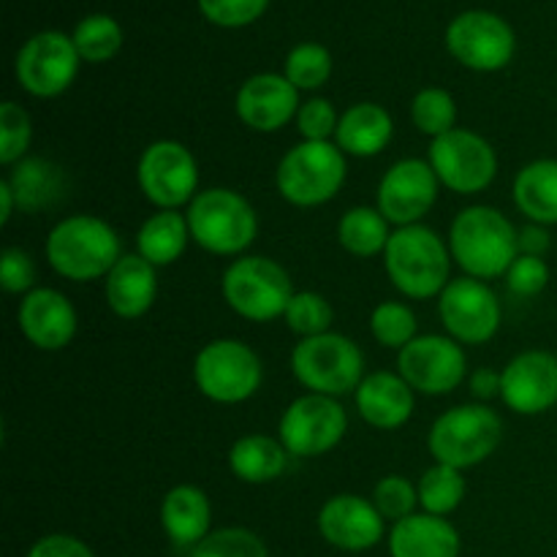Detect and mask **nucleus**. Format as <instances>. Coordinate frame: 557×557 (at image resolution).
Listing matches in <instances>:
<instances>
[{
	"label": "nucleus",
	"mask_w": 557,
	"mask_h": 557,
	"mask_svg": "<svg viewBox=\"0 0 557 557\" xmlns=\"http://www.w3.org/2000/svg\"><path fill=\"white\" fill-rule=\"evenodd\" d=\"M449 250L468 277L493 281L520 256V228L495 207H468L451 221Z\"/></svg>",
	"instance_id": "obj_1"
},
{
	"label": "nucleus",
	"mask_w": 557,
	"mask_h": 557,
	"mask_svg": "<svg viewBox=\"0 0 557 557\" xmlns=\"http://www.w3.org/2000/svg\"><path fill=\"white\" fill-rule=\"evenodd\" d=\"M47 261L60 277L74 283L98 281L123 259L120 237L96 215L63 218L47 237Z\"/></svg>",
	"instance_id": "obj_2"
},
{
	"label": "nucleus",
	"mask_w": 557,
	"mask_h": 557,
	"mask_svg": "<svg viewBox=\"0 0 557 557\" xmlns=\"http://www.w3.org/2000/svg\"><path fill=\"white\" fill-rule=\"evenodd\" d=\"M384 267L397 292L408 299H433L449 286L451 250L433 228L413 223L392 232Z\"/></svg>",
	"instance_id": "obj_3"
},
{
	"label": "nucleus",
	"mask_w": 557,
	"mask_h": 557,
	"mask_svg": "<svg viewBox=\"0 0 557 557\" xmlns=\"http://www.w3.org/2000/svg\"><path fill=\"white\" fill-rule=\"evenodd\" d=\"M190 239L212 256H239L253 245L259 218L250 201L232 188H210L188 205Z\"/></svg>",
	"instance_id": "obj_4"
},
{
	"label": "nucleus",
	"mask_w": 557,
	"mask_h": 557,
	"mask_svg": "<svg viewBox=\"0 0 557 557\" xmlns=\"http://www.w3.org/2000/svg\"><path fill=\"white\" fill-rule=\"evenodd\" d=\"M504 438V422L484 403H468L441 413L428 433V449L435 462L466 471L487 460Z\"/></svg>",
	"instance_id": "obj_5"
},
{
	"label": "nucleus",
	"mask_w": 557,
	"mask_h": 557,
	"mask_svg": "<svg viewBox=\"0 0 557 557\" xmlns=\"http://www.w3.org/2000/svg\"><path fill=\"white\" fill-rule=\"evenodd\" d=\"M346 183V152L332 141H299L281 158L277 194L294 207H321Z\"/></svg>",
	"instance_id": "obj_6"
},
{
	"label": "nucleus",
	"mask_w": 557,
	"mask_h": 557,
	"mask_svg": "<svg viewBox=\"0 0 557 557\" xmlns=\"http://www.w3.org/2000/svg\"><path fill=\"white\" fill-rule=\"evenodd\" d=\"M292 370L305 389L337 400L359 389L364 381V357L351 337L326 332L294 346Z\"/></svg>",
	"instance_id": "obj_7"
},
{
	"label": "nucleus",
	"mask_w": 557,
	"mask_h": 557,
	"mask_svg": "<svg viewBox=\"0 0 557 557\" xmlns=\"http://www.w3.org/2000/svg\"><path fill=\"white\" fill-rule=\"evenodd\" d=\"M221 292L234 313L259 324L286 315L294 297L288 272L267 256H239L232 261L223 272Z\"/></svg>",
	"instance_id": "obj_8"
},
{
	"label": "nucleus",
	"mask_w": 557,
	"mask_h": 557,
	"mask_svg": "<svg viewBox=\"0 0 557 557\" xmlns=\"http://www.w3.org/2000/svg\"><path fill=\"white\" fill-rule=\"evenodd\" d=\"M264 368L259 354L243 341L221 337L196 354L194 381L201 395L221 406H237L259 392Z\"/></svg>",
	"instance_id": "obj_9"
},
{
	"label": "nucleus",
	"mask_w": 557,
	"mask_h": 557,
	"mask_svg": "<svg viewBox=\"0 0 557 557\" xmlns=\"http://www.w3.org/2000/svg\"><path fill=\"white\" fill-rule=\"evenodd\" d=\"M428 161L441 185L462 196L490 188L498 174V156L484 136L455 128L430 141Z\"/></svg>",
	"instance_id": "obj_10"
},
{
	"label": "nucleus",
	"mask_w": 557,
	"mask_h": 557,
	"mask_svg": "<svg viewBox=\"0 0 557 557\" xmlns=\"http://www.w3.org/2000/svg\"><path fill=\"white\" fill-rule=\"evenodd\" d=\"M136 180L150 205L158 210H177L199 194V163L194 152L174 139L152 141L145 147L136 166Z\"/></svg>",
	"instance_id": "obj_11"
},
{
	"label": "nucleus",
	"mask_w": 557,
	"mask_h": 557,
	"mask_svg": "<svg viewBox=\"0 0 557 557\" xmlns=\"http://www.w3.org/2000/svg\"><path fill=\"white\" fill-rule=\"evenodd\" d=\"M348 430V417L335 397L308 395L297 397L283 411L277 435L292 457H321L335 449Z\"/></svg>",
	"instance_id": "obj_12"
},
{
	"label": "nucleus",
	"mask_w": 557,
	"mask_h": 557,
	"mask_svg": "<svg viewBox=\"0 0 557 557\" xmlns=\"http://www.w3.org/2000/svg\"><path fill=\"white\" fill-rule=\"evenodd\" d=\"M438 313L449 337L466 346L493 341L500 326V302L493 288L476 277H457L438 297Z\"/></svg>",
	"instance_id": "obj_13"
},
{
	"label": "nucleus",
	"mask_w": 557,
	"mask_h": 557,
	"mask_svg": "<svg viewBox=\"0 0 557 557\" xmlns=\"http://www.w3.org/2000/svg\"><path fill=\"white\" fill-rule=\"evenodd\" d=\"M400 375L413 392L422 395H449L466 379L468 359L455 337L419 335L397 357Z\"/></svg>",
	"instance_id": "obj_14"
},
{
	"label": "nucleus",
	"mask_w": 557,
	"mask_h": 557,
	"mask_svg": "<svg viewBox=\"0 0 557 557\" xmlns=\"http://www.w3.org/2000/svg\"><path fill=\"white\" fill-rule=\"evenodd\" d=\"M74 38L58 30L33 36L16 54V82L36 98H54L71 87L79 71Z\"/></svg>",
	"instance_id": "obj_15"
},
{
	"label": "nucleus",
	"mask_w": 557,
	"mask_h": 557,
	"mask_svg": "<svg viewBox=\"0 0 557 557\" xmlns=\"http://www.w3.org/2000/svg\"><path fill=\"white\" fill-rule=\"evenodd\" d=\"M438 177L430 161L403 158L392 163L379 183V212L392 226H413L438 201Z\"/></svg>",
	"instance_id": "obj_16"
},
{
	"label": "nucleus",
	"mask_w": 557,
	"mask_h": 557,
	"mask_svg": "<svg viewBox=\"0 0 557 557\" xmlns=\"http://www.w3.org/2000/svg\"><path fill=\"white\" fill-rule=\"evenodd\" d=\"M446 47L466 69L500 71L515 58V33L490 11H466L446 30Z\"/></svg>",
	"instance_id": "obj_17"
},
{
	"label": "nucleus",
	"mask_w": 557,
	"mask_h": 557,
	"mask_svg": "<svg viewBox=\"0 0 557 557\" xmlns=\"http://www.w3.org/2000/svg\"><path fill=\"white\" fill-rule=\"evenodd\" d=\"M500 397L522 417H536L557 406V357L549 351H525L504 368Z\"/></svg>",
	"instance_id": "obj_18"
},
{
	"label": "nucleus",
	"mask_w": 557,
	"mask_h": 557,
	"mask_svg": "<svg viewBox=\"0 0 557 557\" xmlns=\"http://www.w3.org/2000/svg\"><path fill=\"white\" fill-rule=\"evenodd\" d=\"M16 321H20L22 335L38 351L65 348L74 341L76 326H79L74 305L58 288H33L30 294H25L16 310Z\"/></svg>",
	"instance_id": "obj_19"
},
{
	"label": "nucleus",
	"mask_w": 557,
	"mask_h": 557,
	"mask_svg": "<svg viewBox=\"0 0 557 557\" xmlns=\"http://www.w3.org/2000/svg\"><path fill=\"white\" fill-rule=\"evenodd\" d=\"M319 531L332 547L362 553L384 539V517L362 495H335L321 506Z\"/></svg>",
	"instance_id": "obj_20"
},
{
	"label": "nucleus",
	"mask_w": 557,
	"mask_h": 557,
	"mask_svg": "<svg viewBox=\"0 0 557 557\" xmlns=\"http://www.w3.org/2000/svg\"><path fill=\"white\" fill-rule=\"evenodd\" d=\"M237 117L259 134H275L288 120H297L299 90L281 74H256L239 87Z\"/></svg>",
	"instance_id": "obj_21"
},
{
	"label": "nucleus",
	"mask_w": 557,
	"mask_h": 557,
	"mask_svg": "<svg viewBox=\"0 0 557 557\" xmlns=\"http://www.w3.org/2000/svg\"><path fill=\"white\" fill-rule=\"evenodd\" d=\"M357 411L370 428L375 430H400L413 417V389L400 373L379 370L364 375L359 389L354 392Z\"/></svg>",
	"instance_id": "obj_22"
},
{
	"label": "nucleus",
	"mask_w": 557,
	"mask_h": 557,
	"mask_svg": "<svg viewBox=\"0 0 557 557\" xmlns=\"http://www.w3.org/2000/svg\"><path fill=\"white\" fill-rule=\"evenodd\" d=\"M103 297L109 310L120 319H141L158 297L156 267L139 253L123 256L103 277Z\"/></svg>",
	"instance_id": "obj_23"
},
{
	"label": "nucleus",
	"mask_w": 557,
	"mask_h": 557,
	"mask_svg": "<svg viewBox=\"0 0 557 557\" xmlns=\"http://www.w3.org/2000/svg\"><path fill=\"white\" fill-rule=\"evenodd\" d=\"M392 557H457L460 533L449 520L435 515H411L395 522L389 536Z\"/></svg>",
	"instance_id": "obj_24"
},
{
	"label": "nucleus",
	"mask_w": 557,
	"mask_h": 557,
	"mask_svg": "<svg viewBox=\"0 0 557 557\" xmlns=\"http://www.w3.org/2000/svg\"><path fill=\"white\" fill-rule=\"evenodd\" d=\"M212 506L205 490L194 484H177L163 495L161 525L169 542L177 547H196L210 536Z\"/></svg>",
	"instance_id": "obj_25"
},
{
	"label": "nucleus",
	"mask_w": 557,
	"mask_h": 557,
	"mask_svg": "<svg viewBox=\"0 0 557 557\" xmlns=\"http://www.w3.org/2000/svg\"><path fill=\"white\" fill-rule=\"evenodd\" d=\"M392 136H395V123L392 114L386 112L381 103H354L351 109L341 114L337 123L335 145L341 147L346 156L354 158H373L389 147Z\"/></svg>",
	"instance_id": "obj_26"
},
{
	"label": "nucleus",
	"mask_w": 557,
	"mask_h": 557,
	"mask_svg": "<svg viewBox=\"0 0 557 557\" xmlns=\"http://www.w3.org/2000/svg\"><path fill=\"white\" fill-rule=\"evenodd\" d=\"M515 205L522 215L539 226H555L557 223V161L542 158L520 169L515 177Z\"/></svg>",
	"instance_id": "obj_27"
},
{
	"label": "nucleus",
	"mask_w": 557,
	"mask_h": 557,
	"mask_svg": "<svg viewBox=\"0 0 557 557\" xmlns=\"http://www.w3.org/2000/svg\"><path fill=\"white\" fill-rule=\"evenodd\" d=\"M5 183L14 190L16 207L25 212L47 210L63 199L69 188L63 169L47 158H22L20 163H14V172L5 177Z\"/></svg>",
	"instance_id": "obj_28"
},
{
	"label": "nucleus",
	"mask_w": 557,
	"mask_h": 557,
	"mask_svg": "<svg viewBox=\"0 0 557 557\" xmlns=\"http://www.w3.org/2000/svg\"><path fill=\"white\" fill-rule=\"evenodd\" d=\"M288 451L281 438L270 435H245L228 449V468L245 484H270L283 476L288 466Z\"/></svg>",
	"instance_id": "obj_29"
},
{
	"label": "nucleus",
	"mask_w": 557,
	"mask_h": 557,
	"mask_svg": "<svg viewBox=\"0 0 557 557\" xmlns=\"http://www.w3.org/2000/svg\"><path fill=\"white\" fill-rule=\"evenodd\" d=\"M190 239L188 218L177 210H158L136 234V253L152 267H169L185 253Z\"/></svg>",
	"instance_id": "obj_30"
},
{
	"label": "nucleus",
	"mask_w": 557,
	"mask_h": 557,
	"mask_svg": "<svg viewBox=\"0 0 557 557\" xmlns=\"http://www.w3.org/2000/svg\"><path fill=\"white\" fill-rule=\"evenodd\" d=\"M389 237V221L381 215L379 207H351L337 223V243L357 259L384 256Z\"/></svg>",
	"instance_id": "obj_31"
},
{
	"label": "nucleus",
	"mask_w": 557,
	"mask_h": 557,
	"mask_svg": "<svg viewBox=\"0 0 557 557\" xmlns=\"http://www.w3.org/2000/svg\"><path fill=\"white\" fill-rule=\"evenodd\" d=\"M419 490V504L428 515L446 517L462 504L466 498V479H462V471L457 468L444 466V462H435L433 468L422 473L417 484Z\"/></svg>",
	"instance_id": "obj_32"
},
{
	"label": "nucleus",
	"mask_w": 557,
	"mask_h": 557,
	"mask_svg": "<svg viewBox=\"0 0 557 557\" xmlns=\"http://www.w3.org/2000/svg\"><path fill=\"white\" fill-rule=\"evenodd\" d=\"M74 47L82 60L87 63H107L123 47V30L112 16H87L76 25L74 30Z\"/></svg>",
	"instance_id": "obj_33"
},
{
	"label": "nucleus",
	"mask_w": 557,
	"mask_h": 557,
	"mask_svg": "<svg viewBox=\"0 0 557 557\" xmlns=\"http://www.w3.org/2000/svg\"><path fill=\"white\" fill-rule=\"evenodd\" d=\"M411 120L422 134H428L430 139H438V136L455 131V98H451L449 90H441V87H424V90H419L417 98H413Z\"/></svg>",
	"instance_id": "obj_34"
},
{
	"label": "nucleus",
	"mask_w": 557,
	"mask_h": 557,
	"mask_svg": "<svg viewBox=\"0 0 557 557\" xmlns=\"http://www.w3.org/2000/svg\"><path fill=\"white\" fill-rule=\"evenodd\" d=\"M419 330L417 313L403 302H381L370 313V332L384 348H403L413 341Z\"/></svg>",
	"instance_id": "obj_35"
},
{
	"label": "nucleus",
	"mask_w": 557,
	"mask_h": 557,
	"mask_svg": "<svg viewBox=\"0 0 557 557\" xmlns=\"http://www.w3.org/2000/svg\"><path fill=\"white\" fill-rule=\"evenodd\" d=\"M283 319H286L288 330H292L294 335L308 341V337H319L332 332L330 326L335 313H332L330 299L321 297L319 292H294Z\"/></svg>",
	"instance_id": "obj_36"
},
{
	"label": "nucleus",
	"mask_w": 557,
	"mask_h": 557,
	"mask_svg": "<svg viewBox=\"0 0 557 557\" xmlns=\"http://www.w3.org/2000/svg\"><path fill=\"white\" fill-rule=\"evenodd\" d=\"M332 74V58L321 44H299L286 58V79L297 90H319Z\"/></svg>",
	"instance_id": "obj_37"
},
{
	"label": "nucleus",
	"mask_w": 557,
	"mask_h": 557,
	"mask_svg": "<svg viewBox=\"0 0 557 557\" xmlns=\"http://www.w3.org/2000/svg\"><path fill=\"white\" fill-rule=\"evenodd\" d=\"M33 141V123L25 109L14 101L0 103V163L14 166L25 158Z\"/></svg>",
	"instance_id": "obj_38"
},
{
	"label": "nucleus",
	"mask_w": 557,
	"mask_h": 557,
	"mask_svg": "<svg viewBox=\"0 0 557 557\" xmlns=\"http://www.w3.org/2000/svg\"><path fill=\"white\" fill-rule=\"evenodd\" d=\"M190 557H267V547L248 528H221L196 544Z\"/></svg>",
	"instance_id": "obj_39"
},
{
	"label": "nucleus",
	"mask_w": 557,
	"mask_h": 557,
	"mask_svg": "<svg viewBox=\"0 0 557 557\" xmlns=\"http://www.w3.org/2000/svg\"><path fill=\"white\" fill-rule=\"evenodd\" d=\"M419 504V490L413 487V482H408L406 476H384L373 490V506L379 509V515L384 520H406V517L417 515Z\"/></svg>",
	"instance_id": "obj_40"
},
{
	"label": "nucleus",
	"mask_w": 557,
	"mask_h": 557,
	"mask_svg": "<svg viewBox=\"0 0 557 557\" xmlns=\"http://www.w3.org/2000/svg\"><path fill=\"white\" fill-rule=\"evenodd\" d=\"M337 123L341 117L326 98H310L297 112V131L302 141H330L337 134Z\"/></svg>",
	"instance_id": "obj_41"
},
{
	"label": "nucleus",
	"mask_w": 557,
	"mask_h": 557,
	"mask_svg": "<svg viewBox=\"0 0 557 557\" xmlns=\"http://www.w3.org/2000/svg\"><path fill=\"white\" fill-rule=\"evenodd\" d=\"M270 0H199V9L212 25L243 27L259 20Z\"/></svg>",
	"instance_id": "obj_42"
},
{
	"label": "nucleus",
	"mask_w": 557,
	"mask_h": 557,
	"mask_svg": "<svg viewBox=\"0 0 557 557\" xmlns=\"http://www.w3.org/2000/svg\"><path fill=\"white\" fill-rule=\"evenodd\" d=\"M506 283H509L511 294L517 297H536L547 288L549 283V267L542 256H517L515 264L506 272Z\"/></svg>",
	"instance_id": "obj_43"
},
{
	"label": "nucleus",
	"mask_w": 557,
	"mask_h": 557,
	"mask_svg": "<svg viewBox=\"0 0 557 557\" xmlns=\"http://www.w3.org/2000/svg\"><path fill=\"white\" fill-rule=\"evenodd\" d=\"M0 286L5 294H30L36 288V264L22 248H5L0 256Z\"/></svg>",
	"instance_id": "obj_44"
},
{
	"label": "nucleus",
	"mask_w": 557,
	"mask_h": 557,
	"mask_svg": "<svg viewBox=\"0 0 557 557\" xmlns=\"http://www.w3.org/2000/svg\"><path fill=\"white\" fill-rule=\"evenodd\" d=\"M27 557H96L87 549V544H82L79 539L65 536V533H52V536L38 539L30 547Z\"/></svg>",
	"instance_id": "obj_45"
},
{
	"label": "nucleus",
	"mask_w": 557,
	"mask_h": 557,
	"mask_svg": "<svg viewBox=\"0 0 557 557\" xmlns=\"http://www.w3.org/2000/svg\"><path fill=\"white\" fill-rule=\"evenodd\" d=\"M500 386H504V373H498V370L493 368H479L476 373L471 375V395L476 397L479 403L498 397Z\"/></svg>",
	"instance_id": "obj_46"
},
{
	"label": "nucleus",
	"mask_w": 557,
	"mask_h": 557,
	"mask_svg": "<svg viewBox=\"0 0 557 557\" xmlns=\"http://www.w3.org/2000/svg\"><path fill=\"white\" fill-rule=\"evenodd\" d=\"M549 248L547 228L539 223H528L520 228V253L522 256H544Z\"/></svg>",
	"instance_id": "obj_47"
},
{
	"label": "nucleus",
	"mask_w": 557,
	"mask_h": 557,
	"mask_svg": "<svg viewBox=\"0 0 557 557\" xmlns=\"http://www.w3.org/2000/svg\"><path fill=\"white\" fill-rule=\"evenodd\" d=\"M14 207H16L14 190H11V185L5 183V180H0V223H3V226L11 221Z\"/></svg>",
	"instance_id": "obj_48"
}]
</instances>
